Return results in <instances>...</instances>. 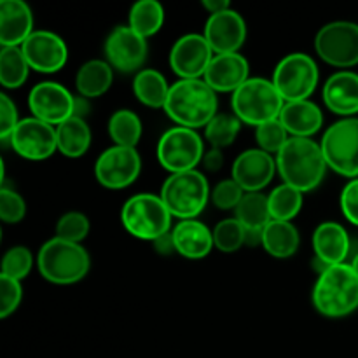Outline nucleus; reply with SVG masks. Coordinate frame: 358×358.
Masks as SVG:
<instances>
[{
  "label": "nucleus",
  "mask_w": 358,
  "mask_h": 358,
  "mask_svg": "<svg viewBox=\"0 0 358 358\" xmlns=\"http://www.w3.org/2000/svg\"><path fill=\"white\" fill-rule=\"evenodd\" d=\"M276 168L283 184L292 185L304 194L322 184L329 166L317 140L290 136L276 154Z\"/></svg>",
  "instance_id": "nucleus-1"
},
{
  "label": "nucleus",
  "mask_w": 358,
  "mask_h": 358,
  "mask_svg": "<svg viewBox=\"0 0 358 358\" xmlns=\"http://www.w3.org/2000/svg\"><path fill=\"white\" fill-rule=\"evenodd\" d=\"M217 108V93L205 79H178L171 84L163 110L177 126L198 129L215 117Z\"/></svg>",
  "instance_id": "nucleus-2"
},
{
  "label": "nucleus",
  "mask_w": 358,
  "mask_h": 358,
  "mask_svg": "<svg viewBox=\"0 0 358 358\" xmlns=\"http://www.w3.org/2000/svg\"><path fill=\"white\" fill-rule=\"evenodd\" d=\"M313 306L320 315L341 318L358 308V276L352 264H336L318 275L313 287Z\"/></svg>",
  "instance_id": "nucleus-3"
},
{
  "label": "nucleus",
  "mask_w": 358,
  "mask_h": 358,
  "mask_svg": "<svg viewBox=\"0 0 358 358\" xmlns=\"http://www.w3.org/2000/svg\"><path fill=\"white\" fill-rule=\"evenodd\" d=\"M37 268L42 278L55 285H73L90 273L91 259L80 243L51 238L37 254Z\"/></svg>",
  "instance_id": "nucleus-4"
},
{
  "label": "nucleus",
  "mask_w": 358,
  "mask_h": 358,
  "mask_svg": "<svg viewBox=\"0 0 358 358\" xmlns=\"http://www.w3.org/2000/svg\"><path fill=\"white\" fill-rule=\"evenodd\" d=\"M231 107H233V114L241 122L257 128L264 122L280 119V114L285 107V100L271 79L250 77L233 93Z\"/></svg>",
  "instance_id": "nucleus-5"
},
{
  "label": "nucleus",
  "mask_w": 358,
  "mask_h": 358,
  "mask_svg": "<svg viewBox=\"0 0 358 358\" xmlns=\"http://www.w3.org/2000/svg\"><path fill=\"white\" fill-rule=\"evenodd\" d=\"M171 213L159 194L140 192L126 199L121 208V222L131 236L138 240H157L171 231Z\"/></svg>",
  "instance_id": "nucleus-6"
},
{
  "label": "nucleus",
  "mask_w": 358,
  "mask_h": 358,
  "mask_svg": "<svg viewBox=\"0 0 358 358\" xmlns=\"http://www.w3.org/2000/svg\"><path fill=\"white\" fill-rule=\"evenodd\" d=\"M210 185L198 170L171 173L161 187V199L173 217L180 220L196 219L210 201Z\"/></svg>",
  "instance_id": "nucleus-7"
},
{
  "label": "nucleus",
  "mask_w": 358,
  "mask_h": 358,
  "mask_svg": "<svg viewBox=\"0 0 358 358\" xmlns=\"http://www.w3.org/2000/svg\"><path fill=\"white\" fill-rule=\"evenodd\" d=\"M318 65L306 52H290L283 56L273 72V84L285 103L310 100L318 84Z\"/></svg>",
  "instance_id": "nucleus-8"
},
{
  "label": "nucleus",
  "mask_w": 358,
  "mask_h": 358,
  "mask_svg": "<svg viewBox=\"0 0 358 358\" xmlns=\"http://www.w3.org/2000/svg\"><path fill=\"white\" fill-rule=\"evenodd\" d=\"M320 145L331 170L358 178V117H343L329 126Z\"/></svg>",
  "instance_id": "nucleus-9"
},
{
  "label": "nucleus",
  "mask_w": 358,
  "mask_h": 358,
  "mask_svg": "<svg viewBox=\"0 0 358 358\" xmlns=\"http://www.w3.org/2000/svg\"><path fill=\"white\" fill-rule=\"evenodd\" d=\"M205 156V143L196 129L173 126L157 142V161L170 173L196 170Z\"/></svg>",
  "instance_id": "nucleus-10"
},
{
  "label": "nucleus",
  "mask_w": 358,
  "mask_h": 358,
  "mask_svg": "<svg viewBox=\"0 0 358 358\" xmlns=\"http://www.w3.org/2000/svg\"><path fill=\"white\" fill-rule=\"evenodd\" d=\"M315 51L325 63L338 69L358 65V24L353 21H331L315 35Z\"/></svg>",
  "instance_id": "nucleus-11"
},
{
  "label": "nucleus",
  "mask_w": 358,
  "mask_h": 358,
  "mask_svg": "<svg viewBox=\"0 0 358 358\" xmlns=\"http://www.w3.org/2000/svg\"><path fill=\"white\" fill-rule=\"evenodd\" d=\"M140 171H142V157L133 147H108L94 163V177L98 184L112 191L129 187L138 178Z\"/></svg>",
  "instance_id": "nucleus-12"
},
{
  "label": "nucleus",
  "mask_w": 358,
  "mask_h": 358,
  "mask_svg": "<svg viewBox=\"0 0 358 358\" xmlns=\"http://www.w3.org/2000/svg\"><path fill=\"white\" fill-rule=\"evenodd\" d=\"M105 59L121 73L140 72L147 59L149 45L147 38L136 34L129 24H119L108 34L103 45Z\"/></svg>",
  "instance_id": "nucleus-13"
},
{
  "label": "nucleus",
  "mask_w": 358,
  "mask_h": 358,
  "mask_svg": "<svg viewBox=\"0 0 358 358\" xmlns=\"http://www.w3.org/2000/svg\"><path fill=\"white\" fill-rule=\"evenodd\" d=\"M28 107L34 117L51 126H58L76 114V96L63 84L44 80L30 90Z\"/></svg>",
  "instance_id": "nucleus-14"
},
{
  "label": "nucleus",
  "mask_w": 358,
  "mask_h": 358,
  "mask_svg": "<svg viewBox=\"0 0 358 358\" xmlns=\"http://www.w3.org/2000/svg\"><path fill=\"white\" fill-rule=\"evenodd\" d=\"M10 147L20 157L28 161H44L58 150L56 126L37 117L21 119L9 138Z\"/></svg>",
  "instance_id": "nucleus-15"
},
{
  "label": "nucleus",
  "mask_w": 358,
  "mask_h": 358,
  "mask_svg": "<svg viewBox=\"0 0 358 358\" xmlns=\"http://www.w3.org/2000/svg\"><path fill=\"white\" fill-rule=\"evenodd\" d=\"M215 52L203 34H185L175 41L170 66L180 79H203Z\"/></svg>",
  "instance_id": "nucleus-16"
},
{
  "label": "nucleus",
  "mask_w": 358,
  "mask_h": 358,
  "mask_svg": "<svg viewBox=\"0 0 358 358\" xmlns=\"http://www.w3.org/2000/svg\"><path fill=\"white\" fill-rule=\"evenodd\" d=\"M21 51L30 69L41 73L58 72L69 59V48L65 41L51 30H35L21 44Z\"/></svg>",
  "instance_id": "nucleus-17"
},
{
  "label": "nucleus",
  "mask_w": 358,
  "mask_h": 358,
  "mask_svg": "<svg viewBox=\"0 0 358 358\" xmlns=\"http://www.w3.org/2000/svg\"><path fill=\"white\" fill-rule=\"evenodd\" d=\"M276 171V157L257 147L243 150L234 159L231 178L238 182L245 192H261L266 185L271 184Z\"/></svg>",
  "instance_id": "nucleus-18"
},
{
  "label": "nucleus",
  "mask_w": 358,
  "mask_h": 358,
  "mask_svg": "<svg viewBox=\"0 0 358 358\" xmlns=\"http://www.w3.org/2000/svg\"><path fill=\"white\" fill-rule=\"evenodd\" d=\"M203 35L215 55L238 52L247 38V23L238 10L229 7L220 13L210 14Z\"/></svg>",
  "instance_id": "nucleus-19"
},
{
  "label": "nucleus",
  "mask_w": 358,
  "mask_h": 358,
  "mask_svg": "<svg viewBox=\"0 0 358 358\" xmlns=\"http://www.w3.org/2000/svg\"><path fill=\"white\" fill-rule=\"evenodd\" d=\"M248 72L250 66L243 55L226 52L213 56L203 79L215 93H234L241 84L250 79Z\"/></svg>",
  "instance_id": "nucleus-20"
},
{
  "label": "nucleus",
  "mask_w": 358,
  "mask_h": 358,
  "mask_svg": "<svg viewBox=\"0 0 358 358\" xmlns=\"http://www.w3.org/2000/svg\"><path fill=\"white\" fill-rule=\"evenodd\" d=\"M34 13L23 0H2L0 2V45L21 48L34 34Z\"/></svg>",
  "instance_id": "nucleus-21"
},
{
  "label": "nucleus",
  "mask_w": 358,
  "mask_h": 358,
  "mask_svg": "<svg viewBox=\"0 0 358 358\" xmlns=\"http://www.w3.org/2000/svg\"><path fill=\"white\" fill-rule=\"evenodd\" d=\"M324 103L343 117L358 114V73L352 70L332 73L324 84Z\"/></svg>",
  "instance_id": "nucleus-22"
},
{
  "label": "nucleus",
  "mask_w": 358,
  "mask_h": 358,
  "mask_svg": "<svg viewBox=\"0 0 358 358\" xmlns=\"http://www.w3.org/2000/svg\"><path fill=\"white\" fill-rule=\"evenodd\" d=\"M313 250L315 257L327 266L343 264L350 252L348 231L332 220L318 224L313 231Z\"/></svg>",
  "instance_id": "nucleus-23"
},
{
  "label": "nucleus",
  "mask_w": 358,
  "mask_h": 358,
  "mask_svg": "<svg viewBox=\"0 0 358 358\" xmlns=\"http://www.w3.org/2000/svg\"><path fill=\"white\" fill-rule=\"evenodd\" d=\"M177 247V254L185 259H198L206 257L215 247L213 243V231L208 229L206 224L198 219L180 220L177 226L171 229Z\"/></svg>",
  "instance_id": "nucleus-24"
},
{
  "label": "nucleus",
  "mask_w": 358,
  "mask_h": 358,
  "mask_svg": "<svg viewBox=\"0 0 358 358\" xmlns=\"http://www.w3.org/2000/svg\"><path fill=\"white\" fill-rule=\"evenodd\" d=\"M280 121L290 136L311 138L324 126V114H322V108L311 100L290 101L283 107Z\"/></svg>",
  "instance_id": "nucleus-25"
},
{
  "label": "nucleus",
  "mask_w": 358,
  "mask_h": 358,
  "mask_svg": "<svg viewBox=\"0 0 358 358\" xmlns=\"http://www.w3.org/2000/svg\"><path fill=\"white\" fill-rule=\"evenodd\" d=\"M261 245L271 257L289 259L299 250L301 234L292 222L271 220L262 229Z\"/></svg>",
  "instance_id": "nucleus-26"
},
{
  "label": "nucleus",
  "mask_w": 358,
  "mask_h": 358,
  "mask_svg": "<svg viewBox=\"0 0 358 358\" xmlns=\"http://www.w3.org/2000/svg\"><path fill=\"white\" fill-rule=\"evenodd\" d=\"M114 83V69L107 59H87L77 70L76 87L83 98H98L107 93Z\"/></svg>",
  "instance_id": "nucleus-27"
},
{
  "label": "nucleus",
  "mask_w": 358,
  "mask_h": 358,
  "mask_svg": "<svg viewBox=\"0 0 358 358\" xmlns=\"http://www.w3.org/2000/svg\"><path fill=\"white\" fill-rule=\"evenodd\" d=\"M56 142H58L59 154L65 157L70 159L83 157L91 145V129L86 119L72 115L56 126Z\"/></svg>",
  "instance_id": "nucleus-28"
},
{
  "label": "nucleus",
  "mask_w": 358,
  "mask_h": 358,
  "mask_svg": "<svg viewBox=\"0 0 358 358\" xmlns=\"http://www.w3.org/2000/svg\"><path fill=\"white\" fill-rule=\"evenodd\" d=\"M171 84L156 69H143L133 79V93L136 100L150 108H164Z\"/></svg>",
  "instance_id": "nucleus-29"
},
{
  "label": "nucleus",
  "mask_w": 358,
  "mask_h": 358,
  "mask_svg": "<svg viewBox=\"0 0 358 358\" xmlns=\"http://www.w3.org/2000/svg\"><path fill=\"white\" fill-rule=\"evenodd\" d=\"M234 217L240 220L247 233H262V229L273 220L268 196L262 192H245L243 199L234 210Z\"/></svg>",
  "instance_id": "nucleus-30"
},
{
  "label": "nucleus",
  "mask_w": 358,
  "mask_h": 358,
  "mask_svg": "<svg viewBox=\"0 0 358 358\" xmlns=\"http://www.w3.org/2000/svg\"><path fill=\"white\" fill-rule=\"evenodd\" d=\"M107 129L114 145L133 147V149H136L143 133V126L138 114L129 110V108L115 110L108 119Z\"/></svg>",
  "instance_id": "nucleus-31"
},
{
  "label": "nucleus",
  "mask_w": 358,
  "mask_h": 358,
  "mask_svg": "<svg viewBox=\"0 0 358 358\" xmlns=\"http://www.w3.org/2000/svg\"><path fill=\"white\" fill-rule=\"evenodd\" d=\"M163 23L164 9L157 0H138L129 9L128 24L143 38L156 35Z\"/></svg>",
  "instance_id": "nucleus-32"
},
{
  "label": "nucleus",
  "mask_w": 358,
  "mask_h": 358,
  "mask_svg": "<svg viewBox=\"0 0 358 358\" xmlns=\"http://www.w3.org/2000/svg\"><path fill=\"white\" fill-rule=\"evenodd\" d=\"M30 70L21 48L0 49V84L6 90H17L23 86Z\"/></svg>",
  "instance_id": "nucleus-33"
},
{
  "label": "nucleus",
  "mask_w": 358,
  "mask_h": 358,
  "mask_svg": "<svg viewBox=\"0 0 358 358\" xmlns=\"http://www.w3.org/2000/svg\"><path fill=\"white\" fill-rule=\"evenodd\" d=\"M268 203L273 220L292 222L303 208V192L289 184H280L268 194Z\"/></svg>",
  "instance_id": "nucleus-34"
},
{
  "label": "nucleus",
  "mask_w": 358,
  "mask_h": 358,
  "mask_svg": "<svg viewBox=\"0 0 358 358\" xmlns=\"http://www.w3.org/2000/svg\"><path fill=\"white\" fill-rule=\"evenodd\" d=\"M240 128L241 121L234 114H217L205 126V138L210 143V147L226 149L236 140Z\"/></svg>",
  "instance_id": "nucleus-35"
},
{
  "label": "nucleus",
  "mask_w": 358,
  "mask_h": 358,
  "mask_svg": "<svg viewBox=\"0 0 358 358\" xmlns=\"http://www.w3.org/2000/svg\"><path fill=\"white\" fill-rule=\"evenodd\" d=\"M213 243L224 254H233L247 243V229L241 226L236 217L220 220L213 227Z\"/></svg>",
  "instance_id": "nucleus-36"
},
{
  "label": "nucleus",
  "mask_w": 358,
  "mask_h": 358,
  "mask_svg": "<svg viewBox=\"0 0 358 358\" xmlns=\"http://www.w3.org/2000/svg\"><path fill=\"white\" fill-rule=\"evenodd\" d=\"M90 219L83 212H66L56 222V238L70 241V243H80L90 234Z\"/></svg>",
  "instance_id": "nucleus-37"
},
{
  "label": "nucleus",
  "mask_w": 358,
  "mask_h": 358,
  "mask_svg": "<svg viewBox=\"0 0 358 358\" xmlns=\"http://www.w3.org/2000/svg\"><path fill=\"white\" fill-rule=\"evenodd\" d=\"M34 266V257H31L30 248L17 245V247L9 248L2 257V271L0 275L13 280H23L28 276Z\"/></svg>",
  "instance_id": "nucleus-38"
},
{
  "label": "nucleus",
  "mask_w": 358,
  "mask_h": 358,
  "mask_svg": "<svg viewBox=\"0 0 358 358\" xmlns=\"http://www.w3.org/2000/svg\"><path fill=\"white\" fill-rule=\"evenodd\" d=\"M289 131H287L280 119L264 122V124L255 128V140H257L259 149L271 154V156L273 154H278L283 149V145L289 142Z\"/></svg>",
  "instance_id": "nucleus-39"
},
{
  "label": "nucleus",
  "mask_w": 358,
  "mask_h": 358,
  "mask_svg": "<svg viewBox=\"0 0 358 358\" xmlns=\"http://www.w3.org/2000/svg\"><path fill=\"white\" fill-rule=\"evenodd\" d=\"M243 196L245 191L238 185V182H234L233 178H226L212 189L210 199H212L213 206L219 210H236Z\"/></svg>",
  "instance_id": "nucleus-40"
},
{
  "label": "nucleus",
  "mask_w": 358,
  "mask_h": 358,
  "mask_svg": "<svg viewBox=\"0 0 358 358\" xmlns=\"http://www.w3.org/2000/svg\"><path fill=\"white\" fill-rule=\"evenodd\" d=\"M27 215V203L14 189H0V219L6 224H17Z\"/></svg>",
  "instance_id": "nucleus-41"
},
{
  "label": "nucleus",
  "mask_w": 358,
  "mask_h": 358,
  "mask_svg": "<svg viewBox=\"0 0 358 358\" xmlns=\"http://www.w3.org/2000/svg\"><path fill=\"white\" fill-rule=\"evenodd\" d=\"M23 299V287L20 280L0 275V318L13 315Z\"/></svg>",
  "instance_id": "nucleus-42"
},
{
  "label": "nucleus",
  "mask_w": 358,
  "mask_h": 358,
  "mask_svg": "<svg viewBox=\"0 0 358 358\" xmlns=\"http://www.w3.org/2000/svg\"><path fill=\"white\" fill-rule=\"evenodd\" d=\"M20 121L21 119L17 117V107L14 105V101L6 93H0V140L2 142H9L10 135Z\"/></svg>",
  "instance_id": "nucleus-43"
},
{
  "label": "nucleus",
  "mask_w": 358,
  "mask_h": 358,
  "mask_svg": "<svg viewBox=\"0 0 358 358\" xmlns=\"http://www.w3.org/2000/svg\"><path fill=\"white\" fill-rule=\"evenodd\" d=\"M339 203L345 219L358 227V178H353L343 187Z\"/></svg>",
  "instance_id": "nucleus-44"
},
{
  "label": "nucleus",
  "mask_w": 358,
  "mask_h": 358,
  "mask_svg": "<svg viewBox=\"0 0 358 358\" xmlns=\"http://www.w3.org/2000/svg\"><path fill=\"white\" fill-rule=\"evenodd\" d=\"M201 164L205 166V170L219 171L220 168L224 166L222 149H215V147H210L208 150H205V156H203Z\"/></svg>",
  "instance_id": "nucleus-45"
},
{
  "label": "nucleus",
  "mask_w": 358,
  "mask_h": 358,
  "mask_svg": "<svg viewBox=\"0 0 358 358\" xmlns=\"http://www.w3.org/2000/svg\"><path fill=\"white\" fill-rule=\"evenodd\" d=\"M154 250L157 252L159 255H171L177 254V247H175V240H173V233H166L163 236H159L157 240L152 241Z\"/></svg>",
  "instance_id": "nucleus-46"
},
{
  "label": "nucleus",
  "mask_w": 358,
  "mask_h": 358,
  "mask_svg": "<svg viewBox=\"0 0 358 358\" xmlns=\"http://www.w3.org/2000/svg\"><path fill=\"white\" fill-rule=\"evenodd\" d=\"M203 7H205L210 14H215L220 13V10L229 9L231 2H227V0H203Z\"/></svg>",
  "instance_id": "nucleus-47"
},
{
  "label": "nucleus",
  "mask_w": 358,
  "mask_h": 358,
  "mask_svg": "<svg viewBox=\"0 0 358 358\" xmlns=\"http://www.w3.org/2000/svg\"><path fill=\"white\" fill-rule=\"evenodd\" d=\"M352 268H353V271H355V275L358 276V254L355 255V257H353V261H352Z\"/></svg>",
  "instance_id": "nucleus-48"
}]
</instances>
